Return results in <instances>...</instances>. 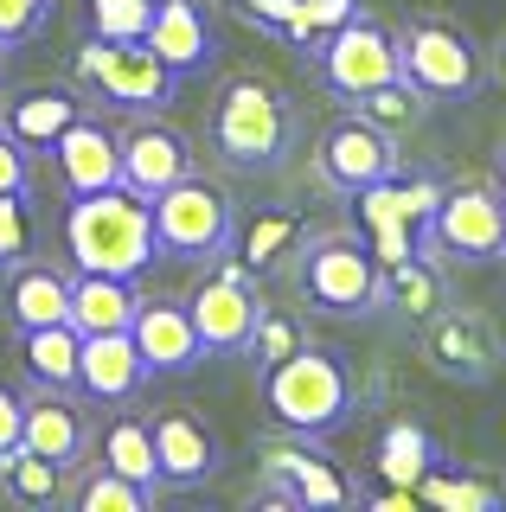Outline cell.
<instances>
[{
	"instance_id": "7c38bea8",
	"label": "cell",
	"mask_w": 506,
	"mask_h": 512,
	"mask_svg": "<svg viewBox=\"0 0 506 512\" xmlns=\"http://www.w3.org/2000/svg\"><path fill=\"white\" fill-rule=\"evenodd\" d=\"M423 365L442 384H494L506 372V333L494 327V314L481 308H442L423 327Z\"/></svg>"
},
{
	"instance_id": "30bf717a",
	"label": "cell",
	"mask_w": 506,
	"mask_h": 512,
	"mask_svg": "<svg viewBox=\"0 0 506 512\" xmlns=\"http://www.w3.org/2000/svg\"><path fill=\"white\" fill-rule=\"evenodd\" d=\"M186 308H193V327L205 352H244L250 327H257L263 314V276L257 269H244L237 256H212V263H199V282L193 295H186Z\"/></svg>"
},
{
	"instance_id": "ba28073f",
	"label": "cell",
	"mask_w": 506,
	"mask_h": 512,
	"mask_svg": "<svg viewBox=\"0 0 506 512\" xmlns=\"http://www.w3.org/2000/svg\"><path fill=\"white\" fill-rule=\"evenodd\" d=\"M148 212H154V244H161V256H180V263H212L237 237L231 192L218 180H205L199 167L186 180H173L167 192H154Z\"/></svg>"
},
{
	"instance_id": "3957f363",
	"label": "cell",
	"mask_w": 506,
	"mask_h": 512,
	"mask_svg": "<svg viewBox=\"0 0 506 512\" xmlns=\"http://www.w3.org/2000/svg\"><path fill=\"white\" fill-rule=\"evenodd\" d=\"M65 256L71 269H103V276H141L161 256L154 244V212L129 186L77 192L65 205Z\"/></svg>"
},
{
	"instance_id": "52a82bcc",
	"label": "cell",
	"mask_w": 506,
	"mask_h": 512,
	"mask_svg": "<svg viewBox=\"0 0 506 512\" xmlns=\"http://www.w3.org/2000/svg\"><path fill=\"white\" fill-rule=\"evenodd\" d=\"M398 58L430 103H468L487 84V45H474V32L449 13H410L398 26Z\"/></svg>"
},
{
	"instance_id": "f6af8a7d",
	"label": "cell",
	"mask_w": 506,
	"mask_h": 512,
	"mask_svg": "<svg viewBox=\"0 0 506 512\" xmlns=\"http://www.w3.org/2000/svg\"><path fill=\"white\" fill-rule=\"evenodd\" d=\"M225 7H237V0H225Z\"/></svg>"
},
{
	"instance_id": "8d00e7d4",
	"label": "cell",
	"mask_w": 506,
	"mask_h": 512,
	"mask_svg": "<svg viewBox=\"0 0 506 512\" xmlns=\"http://www.w3.org/2000/svg\"><path fill=\"white\" fill-rule=\"evenodd\" d=\"M33 256V212H26V192H0V276L13 263Z\"/></svg>"
},
{
	"instance_id": "7402d4cb",
	"label": "cell",
	"mask_w": 506,
	"mask_h": 512,
	"mask_svg": "<svg viewBox=\"0 0 506 512\" xmlns=\"http://www.w3.org/2000/svg\"><path fill=\"white\" fill-rule=\"evenodd\" d=\"M398 327H430V320L449 308V282H442L436 250H410L398 263H385V301H378Z\"/></svg>"
},
{
	"instance_id": "7a4b0ae2",
	"label": "cell",
	"mask_w": 506,
	"mask_h": 512,
	"mask_svg": "<svg viewBox=\"0 0 506 512\" xmlns=\"http://www.w3.org/2000/svg\"><path fill=\"white\" fill-rule=\"evenodd\" d=\"M289 288L321 320H372L385 301V263L359 231L327 224V231H308L302 250L289 256Z\"/></svg>"
},
{
	"instance_id": "74e56055",
	"label": "cell",
	"mask_w": 506,
	"mask_h": 512,
	"mask_svg": "<svg viewBox=\"0 0 506 512\" xmlns=\"http://www.w3.org/2000/svg\"><path fill=\"white\" fill-rule=\"evenodd\" d=\"M45 20H52V0H0V39L7 45L39 39Z\"/></svg>"
},
{
	"instance_id": "d4e9b609",
	"label": "cell",
	"mask_w": 506,
	"mask_h": 512,
	"mask_svg": "<svg viewBox=\"0 0 506 512\" xmlns=\"http://www.w3.org/2000/svg\"><path fill=\"white\" fill-rule=\"evenodd\" d=\"M135 276H103V269H71V327L77 333H116L135 327Z\"/></svg>"
},
{
	"instance_id": "ffe728a7",
	"label": "cell",
	"mask_w": 506,
	"mask_h": 512,
	"mask_svg": "<svg viewBox=\"0 0 506 512\" xmlns=\"http://www.w3.org/2000/svg\"><path fill=\"white\" fill-rule=\"evenodd\" d=\"M141 39L173 64V77H199V71L218 64V26H212V13H205L199 0H161Z\"/></svg>"
},
{
	"instance_id": "2e32d148",
	"label": "cell",
	"mask_w": 506,
	"mask_h": 512,
	"mask_svg": "<svg viewBox=\"0 0 506 512\" xmlns=\"http://www.w3.org/2000/svg\"><path fill=\"white\" fill-rule=\"evenodd\" d=\"M186 173H193V148H186L180 128L161 116H129V128H122V186L154 199Z\"/></svg>"
},
{
	"instance_id": "cb8c5ba5",
	"label": "cell",
	"mask_w": 506,
	"mask_h": 512,
	"mask_svg": "<svg viewBox=\"0 0 506 512\" xmlns=\"http://www.w3.org/2000/svg\"><path fill=\"white\" fill-rule=\"evenodd\" d=\"M302 237H308L302 212H289V205H257V212L237 224L231 256L244 269H257V276H276V269H289V256L302 250Z\"/></svg>"
},
{
	"instance_id": "60d3db41",
	"label": "cell",
	"mask_w": 506,
	"mask_h": 512,
	"mask_svg": "<svg viewBox=\"0 0 506 512\" xmlns=\"http://www.w3.org/2000/svg\"><path fill=\"white\" fill-rule=\"evenodd\" d=\"M20 423H26V391L0 378V455H7V448L20 442Z\"/></svg>"
},
{
	"instance_id": "277c9868",
	"label": "cell",
	"mask_w": 506,
	"mask_h": 512,
	"mask_svg": "<svg viewBox=\"0 0 506 512\" xmlns=\"http://www.w3.org/2000/svg\"><path fill=\"white\" fill-rule=\"evenodd\" d=\"M250 512H314V506H359V480L321 448V436L282 429L257 442V487Z\"/></svg>"
},
{
	"instance_id": "d590c367",
	"label": "cell",
	"mask_w": 506,
	"mask_h": 512,
	"mask_svg": "<svg viewBox=\"0 0 506 512\" xmlns=\"http://www.w3.org/2000/svg\"><path fill=\"white\" fill-rule=\"evenodd\" d=\"M84 7H90V32H103V39H141L161 0H84Z\"/></svg>"
},
{
	"instance_id": "d6986e66",
	"label": "cell",
	"mask_w": 506,
	"mask_h": 512,
	"mask_svg": "<svg viewBox=\"0 0 506 512\" xmlns=\"http://www.w3.org/2000/svg\"><path fill=\"white\" fill-rule=\"evenodd\" d=\"M129 333H135L141 359L154 365V378H161V372H193V365L205 359V340H199V327H193V308H186V301H173V295H141Z\"/></svg>"
},
{
	"instance_id": "ee69618b",
	"label": "cell",
	"mask_w": 506,
	"mask_h": 512,
	"mask_svg": "<svg viewBox=\"0 0 506 512\" xmlns=\"http://www.w3.org/2000/svg\"><path fill=\"white\" fill-rule=\"evenodd\" d=\"M0 64H7V39H0Z\"/></svg>"
},
{
	"instance_id": "484cf974",
	"label": "cell",
	"mask_w": 506,
	"mask_h": 512,
	"mask_svg": "<svg viewBox=\"0 0 506 512\" xmlns=\"http://www.w3.org/2000/svg\"><path fill=\"white\" fill-rule=\"evenodd\" d=\"M77 116H84V96L65 90V84H33V90L13 96V103H0V122H7L26 148H52Z\"/></svg>"
},
{
	"instance_id": "8fae6325",
	"label": "cell",
	"mask_w": 506,
	"mask_h": 512,
	"mask_svg": "<svg viewBox=\"0 0 506 512\" xmlns=\"http://www.w3.org/2000/svg\"><path fill=\"white\" fill-rule=\"evenodd\" d=\"M436 256L455 263H500L506 256V199L494 180H455L442 186V205L430 218V244Z\"/></svg>"
},
{
	"instance_id": "5bb4252c",
	"label": "cell",
	"mask_w": 506,
	"mask_h": 512,
	"mask_svg": "<svg viewBox=\"0 0 506 512\" xmlns=\"http://www.w3.org/2000/svg\"><path fill=\"white\" fill-rule=\"evenodd\" d=\"M154 429V461H161V487H205V480H218V468H225V442H218L212 416L205 410H154L148 416Z\"/></svg>"
},
{
	"instance_id": "b9f144b4",
	"label": "cell",
	"mask_w": 506,
	"mask_h": 512,
	"mask_svg": "<svg viewBox=\"0 0 506 512\" xmlns=\"http://www.w3.org/2000/svg\"><path fill=\"white\" fill-rule=\"evenodd\" d=\"M487 77L506 84V32H494V45H487Z\"/></svg>"
},
{
	"instance_id": "f1b7e54d",
	"label": "cell",
	"mask_w": 506,
	"mask_h": 512,
	"mask_svg": "<svg viewBox=\"0 0 506 512\" xmlns=\"http://www.w3.org/2000/svg\"><path fill=\"white\" fill-rule=\"evenodd\" d=\"M77 352H84V333H77L71 320L20 333V365H26L33 384H45V391H77Z\"/></svg>"
},
{
	"instance_id": "9c48e42d",
	"label": "cell",
	"mask_w": 506,
	"mask_h": 512,
	"mask_svg": "<svg viewBox=\"0 0 506 512\" xmlns=\"http://www.w3.org/2000/svg\"><path fill=\"white\" fill-rule=\"evenodd\" d=\"M308 160H314V180H321V192L353 199V192L391 180V173L404 167V148H398V135H385L378 122H366L353 109V116L327 122L321 135H314V154Z\"/></svg>"
},
{
	"instance_id": "4316f807",
	"label": "cell",
	"mask_w": 506,
	"mask_h": 512,
	"mask_svg": "<svg viewBox=\"0 0 506 512\" xmlns=\"http://www.w3.org/2000/svg\"><path fill=\"white\" fill-rule=\"evenodd\" d=\"M90 448H97L103 468H116V474L141 480V487H161V461H154V429H148V416H135V410H122V404H116V410H109L103 423H97Z\"/></svg>"
},
{
	"instance_id": "f35d334b",
	"label": "cell",
	"mask_w": 506,
	"mask_h": 512,
	"mask_svg": "<svg viewBox=\"0 0 506 512\" xmlns=\"http://www.w3.org/2000/svg\"><path fill=\"white\" fill-rule=\"evenodd\" d=\"M0 192H33V148L0 122Z\"/></svg>"
},
{
	"instance_id": "7bdbcfd3",
	"label": "cell",
	"mask_w": 506,
	"mask_h": 512,
	"mask_svg": "<svg viewBox=\"0 0 506 512\" xmlns=\"http://www.w3.org/2000/svg\"><path fill=\"white\" fill-rule=\"evenodd\" d=\"M494 186H500V199H506V154H500V167H494Z\"/></svg>"
},
{
	"instance_id": "603a6c76",
	"label": "cell",
	"mask_w": 506,
	"mask_h": 512,
	"mask_svg": "<svg viewBox=\"0 0 506 512\" xmlns=\"http://www.w3.org/2000/svg\"><path fill=\"white\" fill-rule=\"evenodd\" d=\"M436 461H442V442H436L430 423H417V416H385V423H378L372 474L385 480V487H417Z\"/></svg>"
},
{
	"instance_id": "44dd1931",
	"label": "cell",
	"mask_w": 506,
	"mask_h": 512,
	"mask_svg": "<svg viewBox=\"0 0 506 512\" xmlns=\"http://www.w3.org/2000/svg\"><path fill=\"white\" fill-rule=\"evenodd\" d=\"M0 308H7V327L13 333H33V327H52V320H71V269L58 263H26L7 269V288H0Z\"/></svg>"
},
{
	"instance_id": "83f0119b",
	"label": "cell",
	"mask_w": 506,
	"mask_h": 512,
	"mask_svg": "<svg viewBox=\"0 0 506 512\" xmlns=\"http://www.w3.org/2000/svg\"><path fill=\"white\" fill-rule=\"evenodd\" d=\"M0 493L26 512H52V506L71 500V468H58V461L33 455L26 442H13L7 455H0Z\"/></svg>"
},
{
	"instance_id": "6da1fadb",
	"label": "cell",
	"mask_w": 506,
	"mask_h": 512,
	"mask_svg": "<svg viewBox=\"0 0 506 512\" xmlns=\"http://www.w3.org/2000/svg\"><path fill=\"white\" fill-rule=\"evenodd\" d=\"M205 148L225 173L237 180H257V173L289 167V154L302 148V116L282 96L276 77L263 71H237L212 90V109H205Z\"/></svg>"
},
{
	"instance_id": "ab89813d",
	"label": "cell",
	"mask_w": 506,
	"mask_h": 512,
	"mask_svg": "<svg viewBox=\"0 0 506 512\" xmlns=\"http://www.w3.org/2000/svg\"><path fill=\"white\" fill-rule=\"evenodd\" d=\"M237 20L244 26H257V32H270V39H282V32L295 26V13H302V0H237Z\"/></svg>"
},
{
	"instance_id": "bcb514c9",
	"label": "cell",
	"mask_w": 506,
	"mask_h": 512,
	"mask_svg": "<svg viewBox=\"0 0 506 512\" xmlns=\"http://www.w3.org/2000/svg\"><path fill=\"white\" fill-rule=\"evenodd\" d=\"M500 263H506V256H500Z\"/></svg>"
},
{
	"instance_id": "8992f818",
	"label": "cell",
	"mask_w": 506,
	"mask_h": 512,
	"mask_svg": "<svg viewBox=\"0 0 506 512\" xmlns=\"http://www.w3.org/2000/svg\"><path fill=\"white\" fill-rule=\"evenodd\" d=\"M71 77L90 96H103L109 109H122V116H161L173 103V90H180L173 64L154 52L148 39H103V32H90V39L77 45Z\"/></svg>"
},
{
	"instance_id": "d6a6232c",
	"label": "cell",
	"mask_w": 506,
	"mask_h": 512,
	"mask_svg": "<svg viewBox=\"0 0 506 512\" xmlns=\"http://www.w3.org/2000/svg\"><path fill=\"white\" fill-rule=\"evenodd\" d=\"M366 13V0H302V13H295V26L282 32V45H289L302 64H314L327 52V39L346 26V20H359Z\"/></svg>"
},
{
	"instance_id": "e0dca14e",
	"label": "cell",
	"mask_w": 506,
	"mask_h": 512,
	"mask_svg": "<svg viewBox=\"0 0 506 512\" xmlns=\"http://www.w3.org/2000/svg\"><path fill=\"white\" fill-rule=\"evenodd\" d=\"M45 154H52L58 186H65L71 199H77V192L122 186V135H116V128H109L103 116H90V109H84V116H77Z\"/></svg>"
},
{
	"instance_id": "ac0fdd59",
	"label": "cell",
	"mask_w": 506,
	"mask_h": 512,
	"mask_svg": "<svg viewBox=\"0 0 506 512\" xmlns=\"http://www.w3.org/2000/svg\"><path fill=\"white\" fill-rule=\"evenodd\" d=\"M90 410L77 404V391H26V423H20V442L33 448V455L58 461V468H77V461L90 455Z\"/></svg>"
},
{
	"instance_id": "4dcf8cb0",
	"label": "cell",
	"mask_w": 506,
	"mask_h": 512,
	"mask_svg": "<svg viewBox=\"0 0 506 512\" xmlns=\"http://www.w3.org/2000/svg\"><path fill=\"white\" fill-rule=\"evenodd\" d=\"M417 506H436V512H500L506 506V487H494L487 474H462V468H436L417 480Z\"/></svg>"
},
{
	"instance_id": "f546056e",
	"label": "cell",
	"mask_w": 506,
	"mask_h": 512,
	"mask_svg": "<svg viewBox=\"0 0 506 512\" xmlns=\"http://www.w3.org/2000/svg\"><path fill=\"white\" fill-rule=\"evenodd\" d=\"M353 218H359V237L372 244L378 263H398V256L410 250H423V231L410 224L398 205L385 199V186H366V192H353Z\"/></svg>"
},
{
	"instance_id": "4fadbf2b",
	"label": "cell",
	"mask_w": 506,
	"mask_h": 512,
	"mask_svg": "<svg viewBox=\"0 0 506 512\" xmlns=\"http://www.w3.org/2000/svg\"><path fill=\"white\" fill-rule=\"evenodd\" d=\"M314 77H321L327 96H340V103H353V96L391 84V77H404L398 32L378 26L372 13H359V20H346L334 39H327V52L314 58Z\"/></svg>"
},
{
	"instance_id": "9a60e30c",
	"label": "cell",
	"mask_w": 506,
	"mask_h": 512,
	"mask_svg": "<svg viewBox=\"0 0 506 512\" xmlns=\"http://www.w3.org/2000/svg\"><path fill=\"white\" fill-rule=\"evenodd\" d=\"M154 365L141 359L135 333L116 327V333H84V352H77V397L97 410H116V404H135L148 391Z\"/></svg>"
},
{
	"instance_id": "1f68e13d",
	"label": "cell",
	"mask_w": 506,
	"mask_h": 512,
	"mask_svg": "<svg viewBox=\"0 0 506 512\" xmlns=\"http://www.w3.org/2000/svg\"><path fill=\"white\" fill-rule=\"evenodd\" d=\"M154 500H161V487H141V480L103 468V461H90L84 480L71 487L77 512H154Z\"/></svg>"
},
{
	"instance_id": "836d02e7",
	"label": "cell",
	"mask_w": 506,
	"mask_h": 512,
	"mask_svg": "<svg viewBox=\"0 0 506 512\" xmlns=\"http://www.w3.org/2000/svg\"><path fill=\"white\" fill-rule=\"evenodd\" d=\"M302 346H314V340H308V327H302V314L270 308V301H263L257 327H250V340H244V359L257 365V372H270V365H282L289 352H302Z\"/></svg>"
},
{
	"instance_id": "5b68a950",
	"label": "cell",
	"mask_w": 506,
	"mask_h": 512,
	"mask_svg": "<svg viewBox=\"0 0 506 512\" xmlns=\"http://www.w3.org/2000/svg\"><path fill=\"white\" fill-rule=\"evenodd\" d=\"M257 391L276 429H302V436H327L353 416V372L327 346H302L270 372H257Z\"/></svg>"
},
{
	"instance_id": "e575fe53",
	"label": "cell",
	"mask_w": 506,
	"mask_h": 512,
	"mask_svg": "<svg viewBox=\"0 0 506 512\" xmlns=\"http://www.w3.org/2000/svg\"><path fill=\"white\" fill-rule=\"evenodd\" d=\"M353 109L366 122H378L385 135H410V128L423 122V109H430V96H423L410 77H391V84H378V90H366V96H353Z\"/></svg>"
}]
</instances>
